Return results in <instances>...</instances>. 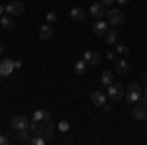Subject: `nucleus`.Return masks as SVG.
<instances>
[{
	"label": "nucleus",
	"mask_w": 147,
	"mask_h": 145,
	"mask_svg": "<svg viewBox=\"0 0 147 145\" xmlns=\"http://www.w3.org/2000/svg\"><path fill=\"white\" fill-rule=\"evenodd\" d=\"M141 84L137 82V80H131L129 82V86H127V90H125V100L129 102H139V98H141Z\"/></svg>",
	"instance_id": "f257e3e1"
},
{
	"label": "nucleus",
	"mask_w": 147,
	"mask_h": 145,
	"mask_svg": "<svg viewBox=\"0 0 147 145\" xmlns=\"http://www.w3.org/2000/svg\"><path fill=\"white\" fill-rule=\"evenodd\" d=\"M106 22L110 24V26H120V24H124V12L118 10V8H112V10L106 12Z\"/></svg>",
	"instance_id": "f03ea898"
},
{
	"label": "nucleus",
	"mask_w": 147,
	"mask_h": 145,
	"mask_svg": "<svg viewBox=\"0 0 147 145\" xmlns=\"http://www.w3.org/2000/svg\"><path fill=\"white\" fill-rule=\"evenodd\" d=\"M122 96H124V86L114 80L112 84L108 86V98L112 102H118V100H122Z\"/></svg>",
	"instance_id": "7ed1b4c3"
},
{
	"label": "nucleus",
	"mask_w": 147,
	"mask_h": 145,
	"mask_svg": "<svg viewBox=\"0 0 147 145\" xmlns=\"http://www.w3.org/2000/svg\"><path fill=\"white\" fill-rule=\"evenodd\" d=\"M6 12H8L10 16H20V14L26 12V6H24L22 2H18V0H12V2L6 4Z\"/></svg>",
	"instance_id": "20e7f679"
},
{
	"label": "nucleus",
	"mask_w": 147,
	"mask_h": 145,
	"mask_svg": "<svg viewBox=\"0 0 147 145\" xmlns=\"http://www.w3.org/2000/svg\"><path fill=\"white\" fill-rule=\"evenodd\" d=\"M12 127H14L16 132H22V129H30V120H28L26 116H16V118L12 120Z\"/></svg>",
	"instance_id": "39448f33"
},
{
	"label": "nucleus",
	"mask_w": 147,
	"mask_h": 145,
	"mask_svg": "<svg viewBox=\"0 0 147 145\" xmlns=\"http://www.w3.org/2000/svg\"><path fill=\"white\" fill-rule=\"evenodd\" d=\"M88 12H90V16L94 18V20H100L102 16H106V12H104V4H102V2H100V4H98V2H92Z\"/></svg>",
	"instance_id": "423d86ee"
},
{
	"label": "nucleus",
	"mask_w": 147,
	"mask_h": 145,
	"mask_svg": "<svg viewBox=\"0 0 147 145\" xmlns=\"http://www.w3.org/2000/svg\"><path fill=\"white\" fill-rule=\"evenodd\" d=\"M131 118H134V120H137V122L147 120V106H143V104L136 106V108L131 110Z\"/></svg>",
	"instance_id": "0eeeda50"
},
{
	"label": "nucleus",
	"mask_w": 147,
	"mask_h": 145,
	"mask_svg": "<svg viewBox=\"0 0 147 145\" xmlns=\"http://www.w3.org/2000/svg\"><path fill=\"white\" fill-rule=\"evenodd\" d=\"M32 120H35L39 125L41 123H51V114H49V110H37Z\"/></svg>",
	"instance_id": "6e6552de"
},
{
	"label": "nucleus",
	"mask_w": 147,
	"mask_h": 145,
	"mask_svg": "<svg viewBox=\"0 0 147 145\" xmlns=\"http://www.w3.org/2000/svg\"><path fill=\"white\" fill-rule=\"evenodd\" d=\"M35 135H41L45 141H47V139H51V137H53V123H41Z\"/></svg>",
	"instance_id": "1a4fd4ad"
},
{
	"label": "nucleus",
	"mask_w": 147,
	"mask_h": 145,
	"mask_svg": "<svg viewBox=\"0 0 147 145\" xmlns=\"http://www.w3.org/2000/svg\"><path fill=\"white\" fill-rule=\"evenodd\" d=\"M14 61H12V59H4V61H2V63H0V75H2V77H8V75H12V73H14Z\"/></svg>",
	"instance_id": "9d476101"
},
{
	"label": "nucleus",
	"mask_w": 147,
	"mask_h": 145,
	"mask_svg": "<svg viewBox=\"0 0 147 145\" xmlns=\"http://www.w3.org/2000/svg\"><path fill=\"white\" fill-rule=\"evenodd\" d=\"M90 102L94 104V106H100L102 108V106L106 104V94H104L102 90H94V92L90 94Z\"/></svg>",
	"instance_id": "9b49d317"
},
{
	"label": "nucleus",
	"mask_w": 147,
	"mask_h": 145,
	"mask_svg": "<svg viewBox=\"0 0 147 145\" xmlns=\"http://www.w3.org/2000/svg\"><path fill=\"white\" fill-rule=\"evenodd\" d=\"M84 61H86V65H90V67H98V65H100V55L94 53V51H84Z\"/></svg>",
	"instance_id": "f8f14e48"
},
{
	"label": "nucleus",
	"mask_w": 147,
	"mask_h": 145,
	"mask_svg": "<svg viewBox=\"0 0 147 145\" xmlns=\"http://www.w3.org/2000/svg\"><path fill=\"white\" fill-rule=\"evenodd\" d=\"M92 32L96 35H104L108 32V22H102V20H96V22L92 24Z\"/></svg>",
	"instance_id": "ddd939ff"
},
{
	"label": "nucleus",
	"mask_w": 147,
	"mask_h": 145,
	"mask_svg": "<svg viewBox=\"0 0 147 145\" xmlns=\"http://www.w3.org/2000/svg\"><path fill=\"white\" fill-rule=\"evenodd\" d=\"M69 16H71V20H73V22H84L86 12L82 10V8H73V10L69 12Z\"/></svg>",
	"instance_id": "4468645a"
},
{
	"label": "nucleus",
	"mask_w": 147,
	"mask_h": 145,
	"mask_svg": "<svg viewBox=\"0 0 147 145\" xmlns=\"http://www.w3.org/2000/svg\"><path fill=\"white\" fill-rule=\"evenodd\" d=\"M39 37H41L43 41H47V39H51V37H53V28H51L49 24H45V26H41V28H39Z\"/></svg>",
	"instance_id": "2eb2a0df"
},
{
	"label": "nucleus",
	"mask_w": 147,
	"mask_h": 145,
	"mask_svg": "<svg viewBox=\"0 0 147 145\" xmlns=\"http://www.w3.org/2000/svg\"><path fill=\"white\" fill-rule=\"evenodd\" d=\"M0 26H2L4 30H8V32H10V30L16 28V22H14V18H12V16H2V18H0Z\"/></svg>",
	"instance_id": "dca6fc26"
},
{
	"label": "nucleus",
	"mask_w": 147,
	"mask_h": 145,
	"mask_svg": "<svg viewBox=\"0 0 147 145\" xmlns=\"http://www.w3.org/2000/svg\"><path fill=\"white\" fill-rule=\"evenodd\" d=\"M114 69H116V73H118V75H125V73H127V69H129V63H127L125 59H118Z\"/></svg>",
	"instance_id": "f3484780"
},
{
	"label": "nucleus",
	"mask_w": 147,
	"mask_h": 145,
	"mask_svg": "<svg viewBox=\"0 0 147 145\" xmlns=\"http://www.w3.org/2000/svg\"><path fill=\"white\" fill-rule=\"evenodd\" d=\"M114 82V73L112 71H104L100 77V84H104V86H110Z\"/></svg>",
	"instance_id": "a211bd4d"
},
{
	"label": "nucleus",
	"mask_w": 147,
	"mask_h": 145,
	"mask_svg": "<svg viewBox=\"0 0 147 145\" xmlns=\"http://www.w3.org/2000/svg\"><path fill=\"white\" fill-rule=\"evenodd\" d=\"M104 41H106L108 45L116 43V41H118V34H116V30H108V32L104 34Z\"/></svg>",
	"instance_id": "6ab92c4d"
},
{
	"label": "nucleus",
	"mask_w": 147,
	"mask_h": 145,
	"mask_svg": "<svg viewBox=\"0 0 147 145\" xmlns=\"http://www.w3.org/2000/svg\"><path fill=\"white\" fill-rule=\"evenodd\" d=\"M84 71H86V61L82 59V61H79V63L75 65V75H82Z\"/></svg>",
	"instance_id": "aec40b11"
},
{
	"label": "nucleus",
	"mask_w": 147,
	"mask_h": 145,
	"mask_svg": "<svg viewBox=\"0 0 147 145\" xmlns=\"http://www.w3.org/2000/svg\"><path fill=\"white\" fill-rule=\"evenodd\" d=\"M30 129H22V132H18V139L20 141H30Z\"/></svg>",
	"instance_id": "412c9836"
},
{
	"label": "nucleus",
	"mask_w": 147,
	"mask_h": 145,
	"mask_svg": "<svg viewBox=\"0 0 147 145\" xmlns=\"http://www.w3.org/2000/svg\"><path fill=\"white\" fill-rule=\"evenodd\" d=\"M118 53H122V55H127V53H129V47H127L125 43H120V45H118Z\"/></svg>",
	"instance_id": "4be33fe9"
},
{
	"label": "nucleus",
	"mask_w": 147,
	"mask_h": 145,
	"mask_svg": "<svg viewBox=\"0 0 147 145\" xmlns=\"http://www.w3.org/2000/svg\"><path fill=\"white\" fill-rule=\"evenodd\" d=\"M37 129H39V123L35 122V120H30V132L32 134H37Z\"/></svg>",
	"instance_id": "5701e85b"
},
{
	"label": "nucleus",
	"mask_w": 147,
	"mask_h": 145,
	"mask_svg": "<svg viewBox=\"0 0 147 145\" xmlns=\"http://www.w3.org/2000/svg\"><path fill=\"white\" fill-rule=\"evenodd\" d=\"M30 141H32L34 145H43V143H45V139H43L41 135H35L34 139H30Z\"/></svg>",
	"instance_id": "b1692460"
},
{
	"label": "nucleus",
	"mask_w": 147,
	"mask_h": 145,
	"mask_svg": "<svg viewBox=\"0 0 147 145\" xmlns=\"http://www.w3.org/2000/svg\"><path fill=\"white\" fill-rule=\"evenodd\" d=\"M69 127H71L69 122H65V120H63V122H59V132H69Z\"/></svg>",
	"instance_id": "393cba45"
},
{
	"label": "nucleus",
	"mask_w": 147,
	"mask_h": 145,
	"mask_svg": "<svg viewBox=\"0 0 147 145\" xmlns=\"http://www.w3.org/2000/svg\"><path fill=\"white\" fill-rule=\"evenodd\" d=\"M47 22H57V14L55 12H49V14H47Z\"/></svg>",
	"instance_id": "a878e982"
},
{
	"label": "nucleus",
	"mask_w": 147,
	"mask_h": 145,
	"mask_svg": "<svg viewBox=\"0 0 147 145\" xmlns=\"http://www.w3.org/2000/svg\"><path fill=\"white\" fill-rule=\"evenodd\" d=\"M106 59H110V61H114V59H116V55H114V51H106Z\"/></svg>",
	"instance_id": "bb28decb"
},
{
	"label": "nucleus",
	"mask_w": 147,
	"mask_h": 145,
	"mask_svg": "<svg viewBox=\"0 0 147 145\" xmlns=\"http://www.w3.org/2000/svg\"><path fill=\"white\" fill-rule=\"evenodd\" d=\"M8 143V137H6V135H2L0 134V145H6Z\"/></svg>",
	"instance_id": "cd10ccee"
},
{
	"label": "nucleus",
	"mask_w": 147,
	"mask_h": 145,
	"mask_svg": "<svg viewBox=\"0 0 147 145\" xmlns=\"http://www.w3.org/2000/svg\"><path fill=\"white\" fill-rule=\"evenodd\" d=\"M102 4H104V6H110V4H114V2H116V0H100Z\"/></svg>",
	"instance_id": "c85d7f7f"
},
{
	"label": "nucleus",
	"mask_w": 147,
	"mask_h": 145,
	"mask_svg": "<svg viewBox=\"0 0 147 145\" xmlns=\"http://www.w3.org/2000/svg\"><path fill=\"white\" fill-rule=\"evenodd\" d=\"M4 12H6V6H4V4H0V16H2Z\"/></svg>",
	"instance_id": "c756f323"
},
{
	"label": "nucleus",
	"mask_w": 147,
	"mask_h": 145,
	"mask_svg": "<svg viewBox=\"0 0 147 145\" xmlns=\"http://www.w3.org/2000/svg\"><path fill=\"white\" fill-rule=\"evenodd\" d=\"M116 2H118V4H122V6H124V4H127V2H129V0H116Z\"/></svg>",
	"instance_id": "7c9ffc66"
},
{
	"label": "nucleus",
	"mask_w": 147,
	"mask_h": 145,
	"mask_svg": "<svg viewBox=\"0 0 147 145\" xmlns=\"http://www.w3.org/2000/svg\"><path fill=\"white\" fill-rule=\"evenodd\" d=\"M143 82H145V84H147V73H145V75H143Z\"/></svg>",
	"instance_id": "2f4dec72"
},
{
	"label": "nucleus",
	"mask_w": 147,
	"mask_h": 145,
	"mask_svg": "<svg viewBox=\"0 0 147 145\" xmlns=\"http://www.w3.org/2000/svg\"><path fill=\"white\" fill-rule=\"evenodd\" d=\"M145 98H147V88H145Z\"/></svg>",
	"instance_id": "473e14b6"
},
{
	"label": "nucleus",
	"mask_w": 147,
	"mask_h": 145,
	"mask_svg": "<svg viewBox=\"0 0 147 145\" xmlns=\"http://www.w3.org/2000/svg\"><path fill=\"white\" fill-rule=\"evenodd\" d=\"M0 80H2V75H0Z\"/></svg>",
	"instance_id": "72a5a7b5"
}]
</instances>
